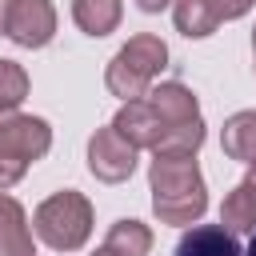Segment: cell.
Instances as JSON below:
<instances>
[{
	"label": "cell",
	"mask_w": 256,
	"mask_h": 256,
	"mask_svg": "<svg viewBox=\"0 0 256 256\" xmlns=\"http://www.w3.org/2000/svg\"><path fill=\"white\" fill-rule=\"evenodd\" d=\"M0 148H16L20 160H32L48 148L44 120H0Z\"/></svg>",
	"instance_id": "5"
},
{
	"label": "cell",
	"mask_w": 256,
	"mask_h": 256,
	"mask_svg": "<svg viewBox=\"0 0 256 256\" xmlns=\"http://www.w3.org/2000/svg\"><path fill=\"white\" fill-rule=\"evenodd\" d=\"M160 4H164V0H140V8H148V12H156Z\"/></svg>",
	"instance_id": "10"
},
{
	"label": "cell",
	"mask_w": 256,
	"mask_h": 256,
	"mask_svg": "<svg viewBox=\"0 0 256 256\" xmlns=\"http://www.w3.org/2000/svg\"><path fill=\"white\" fill-rule=\"evenodd\" d=\"M172 256H244V248L236 244L232 228H224V224H200V228H192V232L180 236V244H176Z\"/></svg>",
	"instance_id": "3"
},
{
	"label": "cell",
	"mask_w": 256,
	"mask_h": 256,
	"mask_svg": "<svg viewBox=\"0 0 256 256\" xmlns=\"http://www.w3.org/2000/svg\"><path fill=\"white\" fill-rule=\"evenodd\" d=\"M76 20L92 36H100L116 24V0H76Z\"/></svg>",
	"instance_id": "8"
},
{
	"label": "cell",
	"mask_w": 256,
	"mask_h": 256,
	"mask_svg": "<svg viewBox=\"0 0 256 256\" xmlns=\"http://www.w3.org/2000/svg\"><path fill=\"white\" fill-rule=\"evenodd\" d=\"M244 256H256V232H252V240H248V248H244Z\"/></svg>",
	"instance_id": "11"
},
{
	"label": "cell",
	"mask_w": 256,
	"mask_h": 256,
	"mask_svg": "<svg viewBox=\"0 0 256 256\" xmlns=\"http://www.w3.org/2000/svg\"><path fill=\"white\" fill-rule=\"evenodd\" d=\"M92 172H100L104 180H120L124 172H132V148H116L112 152V132L92 140Z\"/></svg>",
	"instance_id": "6"
},
{
	"label": "cell",
	"mask_w": 256,
	"mask_h": 256,
	"mask_svg": "<svg viewBox=\"0 0 256 256\" xmlns=\"http://www.w3.org/2000/svg\"><path fill=\"white\" fill-rule=\"evenodd\" d=\"M224 148L240 160H252L256 156V112H244L236 116L228 128H224Z\"/></svg>",
	"instance_id": "7"
},
{
	"label": "cell",
	"mask_w": 256,
	"mask_h": 256,
	"mask_svg": "<svg viewBox=\"0 0 256 256\" xmlns=\"http://www.w3.org/2000/svg\"><path fill=\"white\" fill-rule=\"evenodd\" d=\"M20 96H24V76H20V68L8 64V60H0V104L8 108V104H16Z\"/></svg>",
	"instance_id": "9"
},
{
	"label": "cell",
	"mask_w": 256,
	"mask_h": 256,
	"mask_svg": "<svg viewBox=\"0 0 256 256\" xmlns=\"http://www.w3.org/2000/svg\"><path fill=\"white\" fill-rule=\"evenodd\" d=\"M100 256H112V252H100Z\"/></svg>",
	"instance_id": "12"
},
{
	"label": "cell",
	"mask_w": 256,
	"mask_h": 256,
	"mask_svg": "<svg viewBox=\"0 0 256 256\" xmlns=\"http://www.w3.org/2000/svg\"><path fill=\"white\" fill-rule=\"evenodd\" d=\"M40 236L52 244V248H76L84 236H88V204L72 192L48 200L40 208Z\"/></svg>",
	"instance_id": "1"
},
{
	"label": "cell",
	"mask_w": 256,
	"mask_h": 256,
	"mask_svg": "<svg viewBox=\"0 0 256 256\" xmlns=\"http://www.w3.org/2000/svg\"><path fill=\"white\" fill-rule=\"evenodd\" d=\"M8 32H12V40H20V44H44L48 32H52V12H48V4H44V0H20L16 16L8 20Z\"/></svg>",
	"instance_id": "4"
},
{
	"label": "cell",
	"mask_w": 256,
	"mask_h": 256,
	"mask_svg": "<svg viewBox=\"0 0 256 256\" xmlns=\"http://www.w3.org/2000/svg\"><path fill=\"white\" fill-rule=\"evenodd\" d=\"M152 188H156V212L168 216V220H184V216H196L204 208V188H200V176L196 168H180V180L172 184V176L164 172V164L156 160L152 168Z\"/></svg>",
	"instance_id": "2"
}]
</instances>
